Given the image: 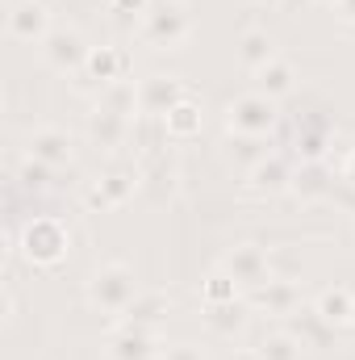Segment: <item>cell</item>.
Segmentation results:
<instances>
[{"instance_id":"6da1fadb","label":"cell","mask_w":355,"mask_h":360,"mask_svg":"<svg viewBox=\"0 0 355 360\" xmlns=\"http://www.w3.org/2000/svg\"><path fill=\"white\" fill-rule=\"evenodd\" d=\"M142 289H138V276L130 264H121V260H105V264H96L88 276V306L92 310H100V314H113V319H126V310H130V302L138 297Z\"/></svg>"},{"instance_id":"7a4b0ae2","label":"cell","mask_w":355,"mask_h":360,"mask_svg":"<svg viewBox=\"0 0 355 360\" xmlns=\"http://www.w3.org/2000/svg\"><path fill=\"white\" fill-rule=\"evenodd\" d=\"M67 248H72V235L59 218L42 214V218H29L21 226V256L29 269H59L67 260Z\"/></svg>"},{"instance_id":"3957f363","label":"cell","mask_w":355,"mask_h":360,"mask_svg":"<svg viewBox=\"0 0 355 360\" xmlns=\"http://www.w3.org/2000/svg\"><path fill=\"white\" fill-rule=\"evenodd\" d=\"M138 34L155 51H180L192 34V8L184 0H155L138 21Z\"/></svg>"},{"instance_id":"277c9868","label":"cell","mask_w":355,"mask_h":360,"mask_svg":"<svg viewBox=\"0 0 355 360\" xmlns=\"http://www.w3.org/2000/svg\"><path fill=\"white\" fill-rule=\"evenodd\" d=\"M276 101L264 92H243L226 105V130L230 134H251V139H267L276 130Z\"/></svg>"},{"instance_id":"5b68a950","label":"cell","mask_w":355,"mask_h":360,"mask_svg":"<svg viewBox=\"0 0 355 360\" xmlns=\"http://www.w3.org/2000/svg\"><path fill=\"white\" fill-rule=\"evenodd\" d=\"M88 51L92 46L84 42V34H80V30H67V25H55V30L42 38V59H46L55 72H63V76L84 72Z\"/></svg>"},{"instance_id":"8992f818","label":"cell","mask_w":355,"mask_h":360,"mask_svg":"<svg viewBox=\"0 0 355 360\" xmlns=\"http://www.w3.org/2000/svg\"><path fill=\"white\" fill-rule=\"evenodd\" d=\"M138 188H142V172H138V168L113 164V168H105V172L96 176V184H92V193H88V205L92 210H117V205H126Z\"/></svg>"},{"instance_id":"52a82bcc","label":"cell","mask_w":355,"mask_h":360,"mask_svg":"<svg viewBox=\"0 0 355 360\" xmlns=\"http://www.w3.org/2000/svg\"><path fill=\"white\" fill-rule=\"evenodd\" d=\"M217 269H226L234 281H239V289H247V293L272 281V260H267L264 248H255V243H239V248H230V252L222 256Z\"/></svg>"},{"instance_id":"ba28073f","label":"cell","mask_w":355,"mask_h":360,"mask_svg":"<svg viewBox=\"0 0 355 360\" xmlns=\"http://www.w3.org/2000/svg\"><path fill=\"white\" fill-rule=\"evenodd\" d=\"M25 155L38 160V164H46V168H67L72 155H76V139L63 126H38L25 139Z\"/></svg>"},{"instance_id":"9c48e42d","label":"cell","mask_w":355,"mask_h":360,"mask_svg":"<svg viewBox=\"0 0 355 360\" xmlns=\"http://www.w3.org/2000/svg\"><path fill=\"white\" fill-rule=\"evenodd\" d=\"M201 323L213 340H234L247 331L251 323V302L247 297H234V302H213V306H201Z\"/></svg>"},{"instance_id":"30bf717a","label":"cell","mask_w":355,"mask_h":360,"mask_svg":"<svg viewBox=\"0 0 355 360\" xmlns=\"http://www.w3.org/2000/svg\"><path fill=\"white\" fill-rule=\"evenodd\" d=\"M188 92L176 76H147L138 80V113L142 117H168Z\"/></svg>"},{"instance_id":"8fae6325","label":"cell","mask_w":355,"mask_h":360,"mask_svg":"<svg viewBox=\"0 0 355 360\" xmlns=\"http://www.w3.org/2000/svg\"><path fill=\"white\" fill-rule=\"evenodd\" d=\"M51 30H55V25H51L46 0H17V4L8 8V38H17V42H38V46H42V38H46Z\"/></svg>"},{"instance_id":"7c38bea8","label":"cell","mask_w":355,"mask_h":360,"mask_svg":"<svg viewBox=\"0 0 355 360\" xmlns=\"http://www.w3.org/2000/svg\"><path fill=\"white\" fill-rule=\"evenodd\" d=\"M251 310H260V314H276V319H288L297 306H301V285L297 281H280V276H272L267 285L260 289H251Z\"/></svg>"},{"instance_id":"4fadbf2b","label":"cell","mask_w":355,"mask_h":360,"mask_svg":"<svg viewBox=\"0 0 355 360\" xmlns=\"http://www.w3.org/2000/svg\"><path fill=\"white\" fill-rule=\"evenodd\" d=\"M159 356V340L151 327H130L121 323V331L109 340V360H155Z\"/></svg>"},{"instance_id":"5bb4252c","label":"cell","mask_w":355,"mask_h":360,"mask_svg":"<svg viewBox=\"0 0 355 360\" xmlns=\"http://www.w3.org/2000/svg\"><path fill=\"white\" fill-rule=\"evenodd\" d=\"M126 72H130V55L126 51H117V46H92L88 51V63H84V80L96 84V92L105 89V84H113V80H126Z\"/></svg>"},{"instance_id":"9a60e30c","label":"cell","mask_w":355,"mask_h":360,"mask_svg":"<svg viewBox=\"0 0 355 360\" xmlns=\"http://www.w3.org/2000/svg\"><path fill=\"white\" fill-rule=\"evenodd\" d=\"M247 188L251 193H260V197H276V193H288L293 188V168H288V160L284 155H264L251 172H247Z\"/></svg>"},{"instance_id":"2e32d148","label":"cell","mask_w":355,"mask_h":360,"mask_svg":"<svg viewBox=\"0 0 355 360\" xmlns=\"http://www.w3.org/2000/svg\"><path fill=\"white\" fill-rule=\"evenodd\" d=\"M88 139L109 147V151H117V147H126L134 139V117H121V113H109V109L96 105L88 113Z\"/></svg>"},{"instance_id":"e0dca14e","label":"cell","mask_w":355,"mask_h":360,"mask_svg":"<svg viewBox=\"0 0 355 360\" xmlns=\"http://www.w3.org/2000/svg\"><path fill=\"white\" fill-rule=\"evenodd\" d=\"M288 331H293L305 348H330V340H335V327L318 314V306H297V310L288 314Z\"/></svg>"},{"instance_id":"ac0fdd59","label":"cell","mask_w":355,"mask_h":360,"mask_svg":"<svg viewBox=\"0 0 355 360\" xmlns=\"http://www.w3.org/2000/svg\"><path fill=\"white\" fill-rule=\"evenodd\" d=\"M255 76V92H264V96H272V101H280V96H288V92L297 89V72H293V63L288 59H272V63H264L260 72H251Z\"/></svg>"},{"instance_id":"d6986e66","label":"cell","mask_w":355,"mask_h":360,"mask_svg":"<svg viewBox=\"0 0 355 360\" xmlns=\"http://www.w3.org/2000/svg\"><path fill=\"white\" fill-rule=\"evenodd\" d=\"M314 306H318V314L339 331V327H347V323H351L355 293L347 289V285H330V289H322V293H318V302H314Z\"/></svg>"},{"instance_id":"ffe728a7","label":"cell","mask_w":355,"mask_h":360,"mask_svg":"<svg viewBox=\"0 0 355 360\" xmlns=\"http://www.w3.org/2000/svg\"><path fill=\"white\" fill-rule=\"evenodd\" d=\"M168 310H172L168 293L147 289V293H138V297L130 302V310H126V319H121V323H130V327H151V331H155V323H159V319H168Z\"/></svg>"},{"instance_id":"44dd1931","label":"cell","mask_w":355,"mask_h":360,"mask_svg":"<svg viewBox=\"0 0 355 360\" xmlns=\"http://www.w3.org/2000/svg\"><path fill=\"white\" fill-rule=\"evenodd\" d=\"M201 126H205V117H201V105H196L192 96H184L176 109L163 117V130H168V139H176V143L196 139V134H201Z\"/></svg>"},{"instance_id":"7402d4cb","label":"cell","mask_w":355,"mask_h":360,"mask_svg":"<svg viewBox=\"0 0 355 360\" xmlns=\"http://www.w3.org/2000/svg\"><path fill=\"white\" fill-rule=\"evenodd\" d=\"M96 105L109 109V113H121V117H138V84L134 80H113L96 92Z\"/></svg>"},{"instance_id":"603a6c76","label":"cell","mask_w":355,"mask_h":360,"mask_svg":"<svg viewBox=\"0 0 355 360\" xmlns=\"http://www.w3.org/2000/svg\"><path fill=\"white\" fill-rule=\"evenodd\" d=\"M293 193L305 197V201L326 197V193H330V172H326V164H322V160H305V164L293 172Z\"/></svg>"},{"instance_id":"cb8c5ba5","label":"cell","mask_w":355,"mask_h":360,"mask_svg":"<svg viewBox=\"0 0 355 360\" xmlns=\"http://www.w3.org/2000/svg\"><path fill=\"white\" fill-rule=\"evenodd\" d=\"M255 352H260V360H301L305 356V344L288 327H280V331H267L264 340L255 344Z\"/></svg>"},{"instance_id":"d4e9b609","label":"cell","mask_w":355,"mask_h":360,"mask_svg":"<svg viewBox=\"0 0 355 360\" xmlns=\"http://www.w3.org/2000/svg\"><path fill=\"white\" fill-rule=\"evenodd\" d=\"M239 59H243L251 72H260L264 63H272V59H276L272 34H267V30H247V34L239 38Z\"/></svg>"},{"instance_id":"484cf974","label":"cell","mask_w":355,"mask_h":360,"mask_svg":"<svg viewBox=\"0 0 355 360\" xmlns=\"http://www.w3.org/2000/svg\"><path fill=\"white\" fill-rule=\"evenodd\" d=\"M234 297H239V281L226 269H213L201 281V302H205V306H213V302H234Z\"/></svg>"},{"instance_id":"4316f807","label":"cell","mask_w":355,"mask_h":360,"mask_svg":"<svg viewBox=\"0 0 355 360\" xmlns=\"http://www.w3.org/2000/svg\"><path fill=\"white\" fill-rule=\"evenodd\" d=\"M264 155H272L267 151V139H251V134H230V160H239V164H247V172L264 160Z\"/></svg>"},{"instance_id":"83f0119b","label":"cell","mask_w":355,"mask_h":360,"mask_svg":"<svg viewBox=\"0 0 355 360\" xmlns=\"http://www.w3.org/2000/svg\"><path fill=\"white\" fill-rule=\"evenodd\" d=\"M51 172H55V168H46V164H38V160H25V164H21V188H25V193H46V188H51Z\"/></svg>"},{"instance_id":"f1b7e54d","label":"cell","mask_w":355,"mask_h":360,"mask_svg":"<svg viewBox=\"0 0 355 360\" xmlns=\"http://www.w3.org/2000/svg\"><path fill=\"white\" fill-rule=\"evenodd\" d=\"M151 4H155V0H109V8L121 13V17H147Z\"/></svg>"},{"instance_id":"f546056e","label":"cell","mask_w":355,"mask_h":360,"mask_svg":"<svg viewBox=\"0 0 355 360\" xmlns=\"http://www.w3.org/2000/svg\"><path fill=\"white\" fill-rule=\"evenodd\" d=\"M163 360H205V356H201V348H192V344H168V348H163Z\"/></svg>"},{"instance_id":"4dcf8cb0","label":"cell","mask_w":355,"mask_h":360,"mask_svg":"<svg viewBox=\"0 0 355 360\" xmlns=\"http://www.w3.org/2000/svg\"><path fill=\"white\" fill-rule=\"evenodd\" d=\"M335 13H339V21L355 25V0H335Z\"/></svg>"},{"instance_id":"1f68e13d","label":"cell","mask_w":355,"mask_h":360,"mask_svg":"<svg viewBox=\"0 0 355 360\" xmlns=\"http://www.w3.org/2000/svg\"><path fill=\"white\" fill-rule=\"evenodd\" d=\"M222 360H260V352H255V348H230Z\"/></svg>"},{"instance_id":"d6a6232c","label":"cell","mask_w":355,"mask_h":360,"mask_svg":"<svg viewBox=\"0 0 355 360\" xmlns=\"http://www.w3.org/2000/svg\"><path fill=\"white\" fill-rule=\"evenodd\" d=\"M343 180L355 184V147H351V155H347V164H343Z\"/></svg>"},{"instance_id":"836d02e7","label":"cell","mask_w":355,"mask_h":360,"mask_svg":"<svg viewBox=\"0 0 355 360\" xmlns=\"http://www.w3.org/2000/svg\"><path fill=\"white\" fill-rule=\"evenodd\" d=\"M322 4H335V0H322Z\"/></svg>"},{"instance_id":"e575fe53","label":"cell","mask_w":355,"mask_h":360,"mask_svg":"<svg viewBox=\"0 0 355 360\" xmlns=\"http://www.w3.org/2000/svg\"><path fill=\"white\" fill-rule=\"evenodd\" d=\"M351 323H355V314H351Z\"/></svg>"}]
</instances>
